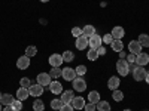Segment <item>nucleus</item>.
Instances as JSON below:
<instances>
[{"label": "nucleus", "instance_id": "nucleus-1", "mask_svg": "<svg viewBox=\"0 0 149 111\" xmlns=\"http://www.w3.org/2000/svg\"><path fill=\"white\" fill-rule=\"evenodd\" d=\"M130 68H131V73H133V79L136 80V82H142V80H145V77H146V70L143 68V67H140V65H137V64H130Z\"/></svg>", "mask_w": 149, "mask_h": 111}, {"label": "nucleus", "instance_id": "nucleus-2", "mask_svg": "<svg viewBox=\"0 0 149 111\" xmlns=\"http://www.w3.org/2000/svg\"><path fill=\"white\" fill-rule=\"evenodd\" d=\"M116 71H118L119 76H122V77L128 76V73L131 71L128 61H127V59H118V61H116Z\"/></svg>", "mask_w": 149, "mask_h": 111}, {"label": "nucleus", "instance_id": "nucleus-3", "mask_svg": "<svg viewBox=\"0 0 149 111\" xmlns=\"http://www.w3.org/2000/svg\"><path fill=\"white\" fill-rule=\"evenodd\" d=\"M72 84H73L74 92H85L86 90V82L82 77H79V76H76L74 80H72Z\"/></svg>", "mask_w": 149, "mask_h": 111}, {"label": "nucleus", "instance_id": "nucleus-4", "mask_svg": "<svg viewBox=\"0 0 149 111\" xmlns=\"http://www.w3.org/2000/svg\"><path fill=\"white\" fill-rule=\"evenodd\" d=\"M102 43H103V39H102V36H98L97 33L93 34L90 39H88V46L91 49H98V47L102 46Z\"/></svg>", "mask_w": 149, "mask_h": 111}, {"label": "nucleus", "instance_id": "nucleus-5", "mask_svg": "<svg viewBox=\"0 0 149 111\" xmlns=\"http://www.w3.org/2000/svg\"><path fill=\"white\" fill-rule=\"evenodd\" d=\"M51 76H49V73H39V74H37V83H39L40 86H43V88H45V86H49V84H51Z\"/></svg>", "mask_w": 149, "mask_h": 111}, {"label": "nucleus", "instance_id": "nucleus-6", "mask_svg": "<svg viewBox=\"0 0 149 111\" xmlns=\"http://www.w3.org/2000/svg\"><path fill=\"white\" fill-rule=\"evenodd\" d=\"M49 65L51 67H61L63 65V55H60V53H52L51 56H49Z\"/></svg>", "mask_w": 149, "mask_h": 111}, {"label": "nucleus", "instance_id": "nucleus-7", "mask_svg": "<svg viewBox=\"0 0 149 111\" xmlns=\"http://www.w3.org/2000/svg\"><path fill=\"white\" fill-rule=\"evenodd\" d=\"M29 93L34 98H39L42 93H43V86H40L39 83H36V84H31L30 88H29Z\"/></svg>", "mask_w": 149, "mask_h": 111}, {"label": "nucleus", "instance_id": "nucleus-8", "mask_svg": "<svg viewBox=\"0 0 149 111\" xmlns=\"http://www.w3.org/2000/svg\"><path fill=\"white\" fill-rule=\"evenodd\" d=\"M63 77L64 80H67V82H72V80H74V77H76V71H74L72 67H64L63 68Z\"/></svg>", "mask_w": 149, "mask_h": 111}, {"label": "nucleus", "instance_id": "nucleus-9", "mask_svg": "<svg viewBox=\"0 0 149 111\" xmlns=\"http://www.w3.org/2000/svg\"><path fill=\"white\" fill-rule=\"evenodd\" d=\"M70 105L73 107V110H84L85 107V99L82 96H74L73 99L70 101Z\"/></svg>", "mask_w": 149, "mask_h": 111}, {"label": "nucleus", "instance_id": "nucleus-10", "mask_svg": "<svg viewBox=\"0 0 149 111\" xmlns=\"http://www.w3.org/2000/svg\"><path fill=\"white\" fill-rule=\"evenodd\" d=\"M17 67L19 70H27L30 67V58L27 55H24V56H19L17 59Z\"/></svg>", "mask_w": 149, "mask_h": 111}, {"label": "nucleus", "instance_id": "nucleus-11", "mask_svg": "<svg viewBox=\"0 0 149 111\" xmlns=\"http://www.w3.org/2000/svg\"><path fill=\"white\" fill-rule=\"evenodd\" d=\"M49 90H51V93H54V95H61L63 93V84H61L60 82H57V80H54V82H51V84H49Z\"/></svg>", "mask_w": 149, "mask_h": 111}, {"label": "nucleus", "instance_id": "nucleus-12", "mask_svg": "<svg viewBox=\"0 0 149 111\" xmlns=\"http://www.w3.org/2000/svg\"><path fill=\"white\" fill-rule=\"evenodd\" d=\"M128 49H130V53H134V55H139L140 52H142V46H140V43L137 42V40H131L130 43H128Z\"/></svg>", "mask_w": 149, "mask_h": 111}, {"label": "nucleus", "instance_id": "nucleus-13", "mask_svg": "<svg viewBox=\"0 0 149 111\" xmlns=\"http://www.w3.org/2000/svg\"><path fill=\"white\" fill-rule=\"evenodd\" d=\"M148 62H149V55H148V53L140 52L137 56H136V64H137V65L145 67V65H148Z\"/></svg>", "mask_w": 149, "mask_h": 111}, {"label": "nucleus", "instance_id": "nucleus-14", "mask_svg": "<svg viewBox=\"0 0 149 111\" xmlns=\"http://www.w3.org/2000/svg\"><path fill=\"white\" fill-rule=\"evenodd\" d=\"M110 34H112V37H113L115 40H122V37H124V34H125V31H124L122 27L116 25V27L112 28V33Z\"/></svg>", "mask_w": 149, "mask_h": 111}, {"label": "nucleus", "instance_id": "nucleus-15", "mask_svg": "<svg viewBox=\"0 0 149 111\" xmlns=\"http://www.w3.org/2000/svg\"><path fill=\"white\" fill-rule=\"evenodd\" d=\"M86 46H88V37H85L82 34L81 37L76 39V49L78 51H84V49H86Z\"/></svg>", "mask_w": 149, "mask_h": 111}, {"label": "nucleus", "instance_id": "nucleus-16", "mask_svg": "<svg viewBox=\"0 0 149 111\" xmlns=\"http://www.w3.org/2000/svg\"><path fill=\"white\" fill-rule=\"evenodd\" d=\"M119 83H121L119 77L112 76V77L107 80V88H109L110 90H115V89H118V88H119Z\"/></svg>", "mask_w": 149, "mask_h": 111}, {"label": "nucleus", "instance_id": "nucleus-17", "mask_svg": "<svg viewBox=\"0 0 149 111\" xmlns=\"http://www.w3.org/2000/svg\"><path fill=\"white\" fill-rule=\"evenodd\" d=\"M29 96H30V93H29V89H26V88H19L17 90V99H19V101H26Z\"/></svg>", "mask_w": 149, "mask_h": 111}, {"label": "nucleus", "instance_id": "nucleus-18", "mask_svg": "<svg viewBox=\"0 0 149 111\" xmlns=\"http://www.w3.org/2000/svg\"><path fill=\"white\" fill-rule=\"evenodd\" d=\"M14 101H15V98L12 96L10 93H5V95H2V98H0V104H3L5 107L6 105H12Z\"/></svg>", "mask_w": 149, "mask_h": 111}, {"label": "nucleus", "instance_id": "nucleus-19", "mask_svg": "<svg viewBox=\"0 0 149 111\" xmlns=\"http://www.w3.org/2000/svg\"><path fill=\"white\" fill-rule=\"evenodd\" d=\"M73 98H74V95L72 90H63V93H61V101H63V104H70V101Z\"/></svg>", "mask_w": 149, "mask_h": 111}, {"label": "nucleus", "instance_id": "nucleus-20", "mask_svg": "<svg viewBox=\"0 0 149 111\" xmlns=\"http://www.w3.org/2000/svg\"><path fill=\"white\" fill-rule=\"evenodd\" d=\"M112 51L113 52H121V51H124V43H122V40H113L112 42Z\"/></svg>", "mask_w": 149, "mask_h": 111}, {"label": "nucleus", "instance_id": "nucleus-21", "mask_svg": "<svg viewBox=\"0 0 149 111\" xmlns=\"http://www.w3.org/2000/svg\"><path fill=\"white\" fill-rule=\"evenodd\" d=\"M98 101H100V93H98L97 90H91V92L88 93V102L97 104Z\"/></svg>", "mask_w": 149, "mask_h": 111}, {"label": "nucleus", "instance_id": "nucleus-22", "mask_svg": "<svg viewBox=\"0 0 149 111\" xmlns=\"http://www.w3.org/2000/svg\"><path fill=\"white\" fill-rule=\"evenodd\" d=\"M82 34L85 36V37H90L93 36V34H95V28H94V25H85L84 28H82Z\"/></svg>", "mask_w": 149, "mask_h": 111}, {"label": "nucleus", "instance_id": "nucleus-23", "mask_svg": "<svg viewBox=\"0 0 149 111\" xmlns=\"http://www.w3.org/2000/svg\"><path fill=\"white\" fill-rule=\"evenodd\" d=\"M95 105H97V110H98V111H110V104H109L107 101H102V99H100Z\"/></svg>", "mask_w": 149, "mask_h": 111}, {"label": "nucleus", "instance_id": "nucleus-24", "mask_svg": "<svg viewBox=\"0 0 149 111\" xmlns=\"http://www.w3.org/2000/svg\"><path fill=\"white\" fill-rule=\"evenodd\" d=\"M49 76H51L52 79H58L63 76V70H61L60 67H52L51 68V73H49Z\"/></svg>", "mask_w": 149, "mask_h": 111}, {"label": "nucleus", "instance_id": "nucleus-25", "mask_svg": "<svg viewBox=\"0 0 149 111\" xmlns=\"http://www.w3.org/2000/svg\"><path fill=\"white\" fill-rule=\"evenodd\" d=\"M137 42L140 43L142 47H149V36H148V34H140Z\"/></svg>", "mask_w": 149, "mask_h": 111}, {"label": "nucleus", "instance_id": "nucleus-26", "mask_svg": "<svg viewBox=\"0 0 149 111\" xmlns=\"http://www.w3.org/2000/svg\"><path fill=\"white\" fill-rule=\"evenodd\" d=\"M112 98H113V101L119 102V101H122V99H124V92H122V90H119V89H115L113 92H112Z\"/></svg>", "mask_w": 149, "mask_h": 111}, {"label": "nucleus", "instance_id": "nucleus-27", "mask_svg": "<svg viewBox=\"0 0 149 111\" xmlns=\"http://www.w3.org/2000/svg\"><path fill=\"white\" fill-rule=\"evenodd\" d=\"M33 111H45V104L40 99H36L33 102Z\"/></svg>", "mask_w": 149, "mask_h": 111}, {"label": "nucleus", "instance_id": "nucleus-28", "mask_svg": "<svg viewBox=\"0 0 149 111\" xmlns=\"http://www.w3.org/2000/svg\"><path fill=\"white\" fill-rule=\"evenodd\" d=\"M73 58H74V55H73L72 51H66V52H63V61H64V62H72Z\"/></svg>", "mask_w": 149, "mask_h": 111}, {"label": "nucleus", "instance_id": "nucleus-29", "mask_svg": "<svg viewBox=\"0 0 149 111\" xmlns=\"http://www.w3.org/2000/svg\"><path fill=\"white\" fill-rule=\"evenodd\" d=\"M36 53H37V47H36V46H27V49H26V55H27L29 58L36 56Z\"/></svg>", "mask_w": 149, "mask_h": 111}, {"label": "nucleus", "instance_id": "nucleus-30", "mask_svg": "<svg viewBox=\"0 0 149 111\" xmlns=\"http://www.w3.org/2000/svg\"><path fill=\"white\" fill-rule=\"evenodd\" d=\"M86 56H88V59H90V61H95V59L98 58L97 49H91V47H90V51H88V53H86Z\"/></svg>", "mask_w": 149, "mask_h": 111}, {"label": "nucleus", "instance_id": "nucleus-31", "mask_svg": "<svg viewBox=\"0 0 149 111\" xmlns=\"http://www.w3.org/2000/svg\"><path fill=\"white\" fill-rule=\"evenodd\" d=\"M61 107H63V101H61V99H57V98H55V99L51 101V108L52 110H60Z\"/></svg>", "mask_w": 149, "mask_h": 111}, {"label": "nucleus", "instance_id": "nucleus-32", "mask_svg": "<svg viewBox=\"0 0 149 111\" xmlns=\"http://www.w3.org/2000/svg\"><path fill=\"white\" fill-rule=\"evenodd\" d=\"M74 71H76V76L82 77V76H85V74H86V67L85 65H78L76 68H74Z\"/></svg>", "mask_w": 149, "mask_h": 111}, {"label": "nucleus", "instance_id": "nucleus-33", "mask_svg": "<svg viewBox=\"0 0 149 111\" xmlns=\"http://www.w3.org/2000/svg\"><path fill=\"white\" fill-rule=\"evenodd\" d=\"M19 84H21V88L29 89L30 86H31V82H30V79H29V77H22V79L19 80Z\"/></svg>", "mask_w": 149, "mask_h": 111}, {"label": "nucleus", "instance_id": "nucleus-34", "mask_svg": "<svg viewBox=\"0 0 149 111\" xmlns=\"http://www.w3.org/2000/svg\"><path fill=\"white\" fill-rule=\"evenodd\" d=\"M102 39H103V43L104 45H112V42H113L115 39H113V37H112V34L110 33H107V34H104L103 37H102Z\"/></svg>", "mask_w": 149, "mask_h": 111}, {"label": "nucleus", "instance_id": "nucleus-35", "mask_svg": "<svg viewBox=\"0 0 149 111\" xmlns=\"http://www.w3.org/2000/svg\"><path fill=\"white\" fill-rule=\"evenodd\" d=\"M22 101H19V99H15L14 102H12V108H14L15 111H21L22 110V104H21Z\"/></svg>", "mask_w": 149, "mask_h": 111}, {"label": "nucleus", "instance_id": "nucleus-36", "mask_svg": "<svg viewBox=\"0 0 149 111\" xmlns=\"http://www.w3.org/2000/svg\"><path fill=\"white\" fill-rule=\"evenodd\" d=\"M72 36H73V37H76V39H78V37H81V36H82V28H79V27H73V28H72Z\"/></svg>", "mask_w": 149, "mask_h": 111}, {"label": "nucleus", "instance_id": "nucleus-37", "mask_svg": "<svg viewBox=\"0 0 149 111\" xmlns=\"http://www.w3.org/2000/svg\"><path fill=\"white\" fill-rule=\"evenodd\" d=\"M84 110H85V111H95V110H97V105L93 104V102H88V104H85Z\"/></svg>", "mask_w": 149, "mask_h": 111}, {"label": "nucleus", "instance_id": "nucleus-38", "mask_svg": "<svg viewBox=\"0 0 149 111\" xmlns=\"http://www.w3.org/2000/svg\"><path fill=\"white\" fill-rule=\"evenodd\" d=\"M136 56H137V55H134V53H130V55H127V61H128V64H134L136 62Z\"/></svg>", "mask_w": 149, "mask_h": 111}, {"label": "nucleus", "instance_id": "nucleus-39", "mask_svg": "<svg viewBox=\"0 0 149 111\" xmlns=\"http://www.w3.org/2000/svg\"><path fill=\"white\" fill-rule=\"evenodd\" d=\"M58 111H73V107L70 104H63V107H61Z\"/></svg>", "mask_w": 149, "mask_h": 111}, {"label": "nucleus", "instance_id": "nucleus-40", "mask_svg": "<svg viewBox=\"0 0 149 111\" xmlns=\"http://www.w3.org/2000/svg\"><path fill=\"white\" fill-rule=\"evenodd\" d=\"M97 53H98V56H103V55L106 53V47H104V46L102 45L100 47H98V49H97Z\"/></svg>", "mask_w": 149, "mask_h": 111}, {"label": "nucleus", "instance_id": "nucleus-41", "mask_svg": "<svg viewBox=\"0 0 149 111\" xmlns=\"http://www.w3.org/2000/svg\"><path fill=\"white\" fill-rule=\"evenodd\" d=\"M125 58H127V53L124 52V51H121L119 52V59H125Z\"/></svg>", "mask_w": 149, "mask_h": 111}, {"label": "nucleus", "instance_id": "nucleus-42", "mask_svg": "<svg viewBox=\"0 0 149 111\" xmlns=\"http://www.w3.org/2000/svg\"><path fill=\"white\" fill-rule=\"evenodd\" d=\"M3 111H15V110L12 108V105H6V107L3 108Z\"/></svg>", "mask_w": 149, "mask_h": 111}, {"label": "nucleus", "instance_id": "nucleus-43", "mask_svg": "<svg viewBox=\"0 0 149 111\" xmlns=\"http://www.w3.org/2000/svg\"><path fill=\"white\" fill-rule=\"evenodd\" d=\"M145 80H146V83L149 84V73H146V77H145Z\"/></svg>", "mask_w": 149, "mask_h": 111}, {"label": "nucleus", "instance_id": "nucleus-44", "mask_svg": "<svg viewBox=\"0 0 149 111\" xmlns=\"http://www.w3.org/2000/svg\"><path fill=\"white\" fill-rule=\"evenodd\" d=\"M40 2H43V3H46V2H49V0H40Z\"/></svg>", "mask_w": 149, "mask_h": 111}, {"label": "nucleus", "instance_id": "nucleus-45", "mask_svg": "<svg viewBox=\"0 0 149 111\" xmlns=\"http://www.w3.org/2000/svg\"><path fill=\"white\" fill-rule=\"evenodd\" d=\"M122 111H131V110H128V108H127V110H122Z\"/></svg>", "mask_w": 149, "mask_h": 111}, {"label": "nucleus", "instance_id": "nucleus-46", "mask_svg": "<svg viewBox=\"0 0 149 111\" xmlns=\"http://www.w3.org/2000/svg\"><path fill=\"white\" fill-rule=\"evenodd\" d=\"M0 111H2V104H0Z\"/></svg>", "mask_w": 149, "mask_h": 111}, {"label": "nucleus", "instance_id": "nucleus-47", "mask_svg": "<svg viewBox=\"0 0 149 111\" xmlns=\"http://www.w3.org/2000/svg\"><path fill=\"white\" fill-rule=\"evenodd\" d=\"M0 98H2V93H0Z\"/></svg>", "mask_w": 149, "mask_h": 111}]
</instances>
